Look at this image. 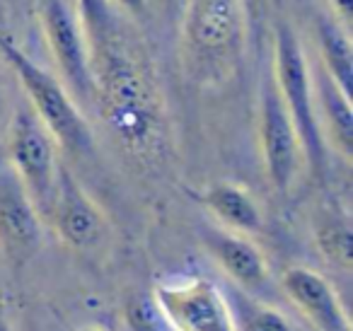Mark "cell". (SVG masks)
Segmentation results:
<instances>
[{
    "mask_svg": "<svg viewBox=\"0 0 353 331\" xmlns=\"http://www.w3.org/2000/svg\"><path fill=\"white\" fill-rule=\"evenodd\" d=\"M92 61L94 102L117 143L138 160L165 148V107L145 49L109 0H83Z\"/></svg>",
    "mask_w": 353,
    "mask_h": 331,
    "instance_id": "obj_1",
    "label": "cell"
},
{
    "mask_svg": "<svg viewBox=\"0 0 353 331\" xmlns=\"http://www.w3.org/2000/svg\"><path fill=\"white\" fill-rule=\"evenodd\" d=\"M245 0H187L179 22V54L196 83L221 85L245 59Z\"/></svg>",
    "mask_w": 353,
    "mask_h": 331,
    "instance_id": "obj_2",
    "label": "cell"
},
{
    "mask_svg": "<svg viewBox=\"0 0 353 331\" xmlns=\"http://www.w3.org/2000/svg\"><path fill=\"white\" fill-rule=\"evenodd\" d=\"M0 61L15 73L27 104L37 114L46 131L54 136L59 150L75 157L92 152L94 136L83 107L73 99L63 83L49 70H44L3 27L0 30Z\"/></svg>",
    "mask_w": 353,
    "mask_h": 331,
    "instance_id": "obj_3",
    "label": "cell"
},
{
    "mask_svg": "<svg viewBox=\"0 0 353 331\" xmlns=\"http://www.w3.org/2000/svg\"><path fill=\"white\" fill-rule=\"evenodd\" d=\"M271 75H274V83L295 128H298L305 165L319 177L324 172L327 146H324L322 131L317 123V112H314L312 63L307 61L300 37L288 25H279V30H276Z\"/></svg>",
    "mask_w": 353,
    "mask_h": 331,
    "instance_id": "obj_4",
    "label": "cell"
},
{
    "mask_svg": "<svg viewBox=\"0 0 353 331\" xmlns=\"http://www.w3.org/2000/svg\"><path fill=\"white\" fill-rule=\"evenodd\" d=\"M37 15L41 22L46 46L54 59L61 83L68 88L75 102L92 107L94 80L90 61V39L78 0H37Z\"/></svg>",
    "mask_w": 353,
    "mask_h": 331,
    "instance_id": "obj_5",
    "label": "cell"
},
{
    "mask_svg": "<svg viewBox=\"0 0 353 331\" xmlns=\"http://www.w3.org/2000/svg\"><path fill=\"white\" fill-rule=\"evenodd\" d=\"M59 146L54 136L46 131L44 123L37 119L30 104L15 107L8 123V165L12 167L27 194L39 208L41 218L46 215L54 199L56 181H59L61 160Z\"/></svg>",
    "mask_w": 353,
    "mask_h": 331,
    "instance_id": "obj_6",
    "label": "cell"
},
{
    "mask_svg": "<svg viewBox=\"0 0 353 331\" xmlns=\"http://www.w3.org/2000/svg\"><path fill=\"white\" fill-rule=\"evenodd\" d=\"M259 148L269 184L279 194H288L305 165L303 143L298 128L285 109L271 70H266L259 85Z\"/></svg>",
    "mask_w": 353,
    "mask_h": 331,
    "instance_id": "obj_7",
    "label": "cell"
},
{
    "mask_svg": "<svg viewBox=\"0 0 353 331\" xmlns=\"http://www.w3.org/2000/svg\"><path fill=\"white\" fill-rule=\"evenodd\" d=\"M152 302L174 331H237L228 297L203 276L160 283Z\"/></svg>",
    "mask_w": 353,
    "mask_h": 331,
    "instance_id": "obj_8",
    "label": "cell"
},
{
    "mask_svg": "<svg viewBox=\"0 0 353 331\" xmlns=\"http://www.w3.org/2000/svg\"><path fill=\"white\" fill-rule=\"evenodd\" d=\"M44 223H49L56 237L75 252H94L109 234L107 215L75 179L73 172L63 165Z\"/></svg>",
    "mask_w": 353,
    "mask_h": 331,
    "instance_id": "obj_9",
    "label": "cell"
},
{
    "mask_svg": "<svg viewBox=\"0 0 353 331\" xmlns=\"http://www.w3.org/2000/svg\"><path fill=\"white\" fill-rule=\"evenodd\" d=\"M44 244V218L8 160L0 162V252L12 266H27Z\"/></svg>",
    "mask_w": 353,
    "mask_h": 331,
    "instance_id": "obj_10",
    "label": "cell"
},
{
    "mask_svg": "<svg viewBox=\"0 0 353 331\" xmlns=\"http://www.w3.org/2000/svg\"><path fill=\"white\" fill-rule=\"evenodd\" d=\"M281 290L317 331H353L351 317L336 288L314 268L288 266L281 273Z\"/></svg>",
    "mask_w": 353,
    "mask_h": 331,
    "instance_id": "obj_11",
    "label": "cell"
},
{
    "mask_svg": "<svg viewBox=\"0 0 353 331\" xmlns=\"http://www.w3.org/2000/svg\"><path fill=\"white\" fill-rule=\"evenodd\" d=\"M203 247L221 266V271L240 288L242 292L259 295L271 283V268L264 252L247 234L225 228H208L201 232Z\"/></svg>",
    "mask_w": 353,
    "mask_h": 331,
    "instance_id": "obj_12",
    "label": "cell"
},
{
    "mask_svg": "<svg viewBox=\"0 0 353 331\" xmlns=\"http://www.w3.org/2000/svg\"><path fill=\"white\" fill-rule=\"evenodd\" d=\"M314 112L322 131L324 146L332 148L343 160L353 157V104L351 94L343 92L319 63L312 66Z\"/></svg>",
    "mask_w": 353,
    "mask_h": 331,
    "instance_id": "obj_13",
    "label": "cell"
},
{
    "mask_svg": "<svg viewBox=\"0 0 353 331\" xmlns=\"http://www.w3.org/2000/svg\"><path fill=\"white\" fill-rule=\"evenodd\" d=\"M201 203L221 223V228L232 230V232L252 237V234L261 232V228H264L261 205L240 184H230V181L211 184L201 194Z\"/></svg>",
    "mask_w": 353,
    "mask_h": 331,
    "instance_id": "obj_14",
    "label": "cell"
},
{
    "mask_svg": "<svg viewBox=\"0 0 353 331\" xmlns=\"http://www.w3.org/2000/svg\"><path fill=\"white\" fill-rule=\"evenodd\" d=\"M319 61L324 73L343 90L353 92V44L348 37V27L341 25L334 15H319L314 22Z\"/></svg>",
    "mask_w": 353,
    "mask_h": 331,
    "instance_id": "obj_15",
    "label": "cell"
},
{
    "mask_svg": "<svg viewBox=\"0 0 353 331\" xmlns=\"http://www.w3.org/2000/svg\"><path fill=\"white\" fill-rule=\"evenodd\" d=\"M314 244L324 261H329L339 271L353 268V230L351 218L339 205H327L317 213L312 225Z\"/></svg>",
    "mask_w": 353,
    "mask_h": 331,
    "instance_id": "obj_16",
    "label": "cell"
},
{
    "mask_svg": "<svg viewBox=\"0 0 353 331\" xmlns=\"http://www.w3.org/2000/svg\"><path fill=\"white\" fill-rule=\"evenodd\" d=\"M230 312L237 331H295V326L290 324L283 312L266 305L264 300L250 295V292L237 290L232 295Z\"/></svg>",
    "mask_w": 353,
    "mask_h": 331,
    "instance_id": "obj_17",
    "label": "cell"
},
{
    "mask_svg": "<svg viewBox=\"0 0 353 331\" xmlns=\"http://www.w3.org/2000/svg\"><path fill=\"white\" fill-rule=\"evenodd\" d=\"M126 17H143L148 12V0H109Z\"/></svg>",
    "mask_w": 353,
    "mask_h": 331,
    "instance_id": "obj_18",
    "label": "cell"
},
{
    "mask_svg": "<svg viewBox=\"0 0 353 331\" xmlns=\"http://www.w3.org/2000/svg\"><path fill=\"white\" fill-rule=\"evenodd\" d=\"M332 6V15L336 17L341 25L351 30V15H353V0H329Z\"/></svg>",
    "mask_w": 353,
    "mask_h": 331,
    "instance_id": "obj_19",
    "label": "cell"
},
{
    "mask_svg": "<svg viewBox=\"0 0 353 331\" xmlns=\"http://www.w3.org/2000/svg\"><path fill=\"white\" fill-rule=\"evenodd\" d=\"M0 331H17L15 324L10 321V317H8L6 305H3V302H0Z\"/></svg>",
    "mask_w": 353,
    "mask_h": 331,
    "instance_id": "obj_20",
    "label": "cell"
},
{
    "mask_svg": "<svg viewBox=\"0 0 353 331\" xmlns=\"http://www.w3.org/2000/svg\"><path fill=\"white\" fill-rule=\"evenodd\" d=\"M6 104H8V94H6V85H3V78H0V119L6 117Z\"/></svg>",
    "mask_w": 353,
    "mask_h": 331,
    "instance_id": "obj_21",
    "label": "cell"
},
{
    "mask_svg": "<svg viewBox=\"0 0 353 331\" xmlns=\"http://www.w3.org/2000/svg\"><path fill=\"white\" fill-rule=\"evenodd\" d=\"M3 12H6V0H0V30L6 27V15Z\"/></svg>",
    "mask_w": 353,
    "mask_h": 331,
    "instance_id": "obj_22",
    "label": "cell"
},
{
    "mask_svg": "<svg viewBox=\"0 0 353 331\" xmlns=\"http://www.w3.org/2000/svg\"><path fill=\"white\" fill-rule=\"evenodd\" d=\"M80 331H104V329H97V326H85V329H80Z\"/></svg>",
    "mask_w": 353,
    "mask_h": 331,
    "instance_id": "obj_23",
    "label": "cell"
},
{
    "mask_svg": "<svg viewBox=\"0 0 353 331\" xmlns=\"http://www.w3.org/2000/svg\"><path fill=\"white\" fill-rule=\"evenodd\" d=\"M78 3H83V0H78Z\"/></svg>",
    "mask_w": 353,
    "mask_h": 331,
    "instance_id": "obj_24",
    "label": "cell"
}]
</instances>
